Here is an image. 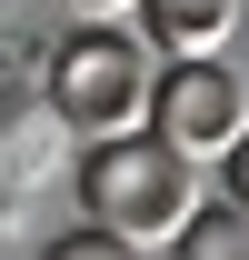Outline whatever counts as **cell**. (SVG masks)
<instances>
[{
    "label": "cell",
    "mask_w": 249,
    "mask_h": 260,
    "mask_svg": "<svg viewBox=\"0 0 249 260\" xmlns=\"http://www.w3.org/2000/svg\"><path fill=\"white\" fill-rule=\"evenodd\" d=\"M130 20H140V40H150L159 60H189V50H219L229 40L239 0H140Z\"/></svg>",
    "instance_id": "4"
},
{
    "label": "cell",
    "mask_w": 249,
    "mask_h": 260,
    "mask_svg": "<svg viewBox=\"0 0 249 260\" xmlns=\"http://www.w3.org/2000/svg\"><path fill=\"white\" fill-rule=\"evenodd\" d=\"M40 260H150V250H130V240H120V230H70V240H50V250H40Z\"/></svg>",
    "instance_id": "6"
},
{
    "label": "cell",
    "mask_w": 249,
    "mask_h": 260,
    "mask_svg": "<svg viewBox=\"0 0 249 260\" xmlns=\"http://www.w3.org/2000/svg\"><path fill=\"white\" fill-rule=\"evenodd\" d=\"M150 130H159V140H180L189 160H219V150L249 130V90H239V70H229V60H210V50H189V60H159Z\"/></svg>",
    "instance_id": "3"
},
{
    "label": "cell",
    "mask_w": 249,
    "mask_h": 260,
    "mask_svg": "<svg viewBox=\"0 0 249 260\" xmlns=\"http://www.w3.org/2000/svg\"><path fill=\"white\" fill-rule=\"evenodd\" d=\"M150 90H159V50L140 40V20H80L50 50V110L90 140L150 130Z\"/></svg>",
    "instance_id": "2"
},
{
    "label": "cell",
    "mask_w": 249,
    "mask_h": 260,
    "mask_svg": "<svg viewBox=\"0 0 249 260\" xmlns=\"http://www.w3.org/2000/svg\"><path fill=\"white\" fill-rule=\"evenodd\" d=\"M60 10H80V20H120V10H140V0H60Z\"/></svg>",
    "instance_id": "8"
},
{
    "label": "cell",
    "mask_w": 249,
    "mask_h": 260,
    "mask_svg": "<svg viewBox=\"0 0 249 260\" xmlns=\"http://www.w3.org/2000/svg\"><path fill=\"white\" fill-rule=\"evenodd\" d=\"M80 200H90L100 230H120L130 250H170L199 210V160L159 130H120V140H90L80 160Z\"/></svg>",
    "instance_id": "1"
},
{
    "label": "cell",
    "mask_w": 249,
    "mask_h": 260,
    "mask_svg": "<svg viewBox=\"0 0 249 260\" xmlns=\"http://www.w3.org/2000/svg\"><path fill=\"white\" fill-rule=\"evenodd\" d=\"M170 260H249V210H189V230L170 240Z\"/></svg>",
    "instance_id": "5"
},
{
    "label": "cell",
    "mask_w": 249,
    "mask_h": 260,
    "mask_svg": "<svg viewBox=\"0 0 249 260\" xmlns=\"http://www.w3.org/2000/svg\"><path fill=\"white\" fill-rule=\"evenodd\" d=\"M219 200H229V210H249V130L219 150Z\"/></svg>",
    "instance_id": "7"
}]
</instances>
